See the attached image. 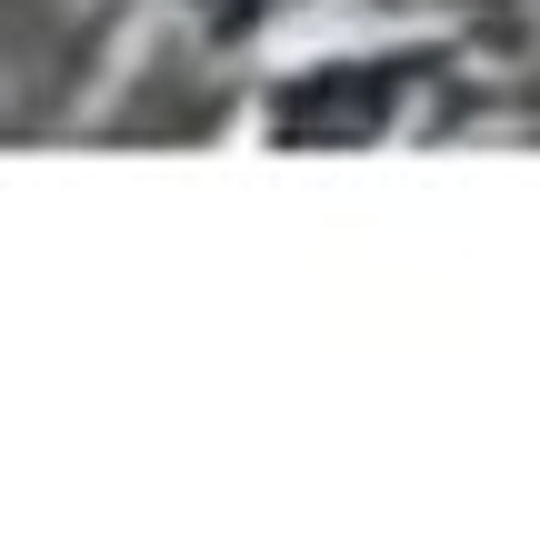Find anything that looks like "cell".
Instances as JSON below:
<instances>
[{
    "label": "cell",
    "mask_w": 540,
    "mask_h": 559,
    "mask_svg": "<svg viewBox=\"0 0 540 559\" xmlns=\"http://www.w3.org/2000/svg\"><path fill=\"white\" fill-rule=\"evenodd\" d=\"M211 11H231V21H240V11H260V0H211Z\"/></svg>",
    "instance_id": "obj_1"
}]
</instances>
